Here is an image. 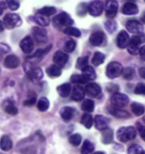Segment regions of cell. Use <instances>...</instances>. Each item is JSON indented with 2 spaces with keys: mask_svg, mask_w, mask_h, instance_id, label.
Segmentation results:
<instances>
[{
  "mask_svg": "<svg viewBox=\"0 0 145 154\" xmlns=\"http://www.w3.org/2000/svg\"><path fill=\"white\" fill-rule=\"evenodd\" d=\"M53 22H54L55 27H57L58 29L65 30L66 28H68V27H72L74 20L67 13L62 12V13L57 15V16L54 18Z\"/></svg>",
  "mask_w": 145,
  "mask_h": 154,
  "instance_id": "1",
  "label": "cell"
},
{
  "mask_svg": "<svg viewBox=\"0 0 145 154\" xmlns=\"http://www.w3.org/2000/svg\"><path fill=\"white\" fill-rule=\"evenodd\" d=\"M136 137V130L132 126L121 127L117 130V139L121 142H127Z\"/></svg>",
  "mask_w": 145,
  "mask_h": 154,
  "instance_id": "2",
  "label": "cell"
},
{
  "mask_svg": "<svg viewBox=\"0 0 145 154\" xmlns=\"http://www.w3.org/2000/svg\"><path fill=\"white\" fill-rule=\"evenodd\" d=\"M143 41H144V36H142L141 34L133 36V37L130 39V41H129L127 45V50L129 53L132 55H136L138 53H140L141 47H139V45Z\"/></svg>",
  "mask_w": 145,
  "mask_h": 154,
  "instance_id": "3",
  "label": "cell"
},
{
  "mask_svg": "<svg viewBox=\"0 0 145 154\" xmlns=\"http://www.w3.org/2000/svg\"><path fill=\"white\" fill-rule=\"evenodd\" d=\"M21 23H22V20H21L19 15L13 14V13L6 14L4 19H3V24H4L6 28H8V29H13L15 27L20 26Z\"/></svg>",
  "mask_w": 145,
  "mask_h": 154,
  "instance_id": "4",
  "label": "cell"
},
{
  "mask_svg": "<svg viewBox=\"0 0 145 154\" xmlns=\"http://www.w3.org/2000/svg\"><path fill=\"white\" fill-rule=\"evenodd\" d=\"M122 65L118 62H110L106 67V75L109 78H115L122 74Z\"/></svg>",
  "mask_w": 145,
  "mask_h": 154,
  "instance_id": "5",
  "label": "cell"
},
{
  "mask_svg": "<svg viewBox=\"0 0 145 154\" xmlns=\"http://www.w3.org/2000/svg\"><path fill=\"white\" fill-rule=\"evenodd\" d=\"M112 103L115 105V107H118V108H122V107H125L128 103V97L126 96L125 94L122 93H116L113 94L112 97Z\"/></svg>",
  "mask_w": 145,
  "mask_h": 154,
  "instance_id": "6",
  "label": "cell"
},
{
  "mask_svg": "<svg viewBox=\"0 0 145 154\" xmlns=\"http://www.w3.org/2000/svg\"><path fill=\"white\" fill-rule=\"evenodd\" d=\"M89 42L91 44L94 46H100L103 45L106 42V36L103 32L101 31H95L89 37Z\"/></svg>",
  "mask_w": 145,
  "mask_h": 154,
  "instance_id": "7",
  "label": "cell"
},
{
  "mask_svg": "<svg viewBox=\"0 0 145 154\" xmlns=\"http://www.w3.org/2000/svg\"><path fill=\"white\" fill-rule=\"evenodd\" d=\"M104 4L101 1H94L88 5V12L92 16L97 17L103 13Z\"/></svg>",
  "mask_w": 145,
  "mask_h": 154,
  "instance_id": "8",
  "label": "cell"
},
{
  "mask_svg": "<svg viewBox=\"0 0 145 154\" xmlns=\"http://www.w3.org/2000/svg\"><path fill=\"white\" fill-rule=\"evenodd\" d=\"M126 28L129 32L135 34H140L143 31V25L137 20H128L126 23Z\"/></svg>",
  "mask_w": 145,
  "mask_h": 154,
  "instance_id": "9",
  "label": "cell"
},
{
  "mask_svg": "<svg viewBox=\"0 0 145 154\" xmlns=\"http://www.w3.org/2000/svg\"><path fill=\"white\" fill-rule=\"evenodd\" d=\"M20 47L22 49L24 53L29 54L33 51L34 48V42L31 36H26L25 38H23L20 42Z\"/></svg>",
  "mask_w": 145,
  "mask_h": 154,
  "instance_id": "10",
  "label": "cell"
},
{
  "mask_svg": "<svg viewBox=\"0 0 145 154\" xmlns=\"http://www.w3.org/2000/svg\"><path fill=\"white\" fill-rule=\"evenodd\" d=\"M27 75H28L29 79L33 80V81H39L40 79L43 78V71L38 66H32L30 69L27 70Z\"/></svg>",
  "mask_w": 145,
  "mask_h": 154,
  "instance_id": "11",
  "label": "cell"
},
{
  "mask_svg": "<svg viewBox=\"0 0 145 154\" xmlns=\"http://www.w3.org/2000/svg\"><path fill=\"white\" fill-rule=\"evenodd\" d=\"M33 35L39 43H45L48 40L47 31L41 27H34L33 28Z\"/></svg>",
  "mask_w": 145,
  "mask_h": 154,
  "instance_id": "12",
  "label": "cell"
},
{
  "mask_svg": "<svg viewBox=\"0 0 145 154\" xmlns=\"http://www.w3.org/2000/svg\"><path fill=\"white\" fill-rule=\"evenodd\" d=\"M117 8H118V5H117L116 1H107L106 3V16L109 18H112L115 16L117 13Z\"/></svg>",
  "mask_w": 145,
  "mask_h": 154,
  "instance_id": "13",
  "label": "cell"
},
{
  "mask_svg": "<svg viewBox=\"0 0 145 154\" xmlns=\"http://www.w3.org/2000/svg\"><path fill=\"white\" fill-rule=\"evenodd\" d=\"M85 90H86V93L91 97L97 96V95H100V93L101 92L100 85H97V83H94V82L88 83V84L86 86Z\"/></svg>",
  "mask_w": 145,
  "mask_h": 154,
  "instance_id": "14",
  "label": "cell"
},
{
  "mask_svg": "<svg viewBox=\"0 0 145 154\" xmlns=\"http://www.w3.org/2000/svg\"><path fill=\"white\" fill-rule=\"evenodd\" d=\"M68 59H69V56L66 53H64L63 51H57L53 57L55 64L60 67H63L67 63Z\"/></svg>",
  "mask_w": 145,
  "mask_h": 154,
  "instance_id": "15",
  "label": "cell"
},
{
  "mask_svg": "<svg viewBox=\"0 0 145 154\" xmlns=\"http://www.w3.org/2000/svg\"><path fill=\"white\" fill-rule=\"evenodd\" d=\"M129 41H130V40H129L128 33L126 31H120L119 34L117 35L116 43L119 48H125L126 46L128 45Z\"/></svg>",
  "mask_w": 145,
  "mask_h": 154,
  "instance_id": "16",
  "label": "cell"
},
{
  "mask_svg": "<svg viewBox=\"0 0 145 154\" xmlns=\"http://www.w3.org/2000/svg\"><path fill=\"white\" fill-rule=\"evenodd\" d=\"M19 64H20L19 58L17 56H15V55H8L4 59V65L5 67H7V68L14 69L19 66Z\"/></svg>",
  "mask_w": 145,
  "mask_h": 154,
  "instance_id": "17",
  "label": "cell"
},
{
  "mask_svg": "<svg viewBox=\"0 0 145 154\" xmlns=\"http://www.w3.org/2000/svg\"><path fill=\"white\" fill-rule=\"evenodd\" d=\"M85 92H86V90L82 87V86L77 85V86H75V87H73L72 95H71V97H72V99H73V100H75V101H80V100L84 99V97H85Z\"/></svg>",
  "mask_w": 145,
  "mask_h": 154,
  "instance_id": "18",
  "label": "cell"
},
{
  "mask_svg": "<svg viewBox=\"0 0 145 154\" xmlns=\"http://www.w3.org/2000/svg\"><path fill=\"white\" fill-rule=\"evenodd\" d=\"M107 124H109V120L106 119V117L103 115H97L94 118V126L95 128L98 130H104L107 128Z\"/></svg>",
  "mask_w": 145,
  "mask_h": 154,
  "instance_id": "19",
  "label": "cell"
},
{
  "mask_svg": "<svg viewBox=\"0 0 145 154\" xmlns=\"http://www.w3.org/2000/svg\"><path fill=\"white\" fill-rule=\"evenodd\" d=\"M138 12V8L135 3L133 2H127L123 5L122 7V13L125 15H134Z\"/></svg>",
  "mask_w": 145,
  "mask_h": 154,
  "instance_id": "20",
  "label": "cell"
},
{
  "mask_svg": "<svg viewBox=\"0 0 145 154\" xmlns=\"http://www.w3.org/2000/svg\"><path fill=\"white\" fill-rule=\"evenodd\" d=\"M113 139V131L110 128H106L101 132V141L104 144H109Z\"/></svg>",
  "mask_w": 145,
  "mask_h": 154,
  "instance_id": "21",
  "label": "cell"
},
{
  "mask_svg": "<svg viewBox=\"0 0 145 154\" xmlns=\"http://www.w3.org/2000/svg\"><path fill=\"white\" fill-rule=\"evenodd\" d=\"M3 109L5 110V112H7L8 114H11V115H16L18 113L17 107L14 105V103L12 102L11 100H6L5 102L3 103Z\"/></svg>",
  "mask_w": 145,
  "mask_h": 154,
  "instance_id": "22",
  "label": "cell"
},
{
  "mask_svg": "<svg viewBox=\"0 0 145 154\" xmlns=\"http://www.w3.org/2000/svg\"><path fill=\"white\" fill-rule=\"evenodd\" d=\"M109 113L112 114L113 116L117 117V118H127L129 117V114L124 110H121L118 107H115V106H112V108H109Z\"/></svg>",
  "mask_w": 145,
  "mask_h": 154,
  "instance_id": "23",
  "label": "cell"
},
{
  "mask_svg": "<svg viewBox=\"0 0 145 154\" xmlns=\"http://www.w3.org/2000/svg\"><path fill=\"white\" fill-rule=\"evenodd\" d=\"M58 93L61 95L62 97L66 98L68 96H70L71 91H72V88H71V85L69 83H65V84H62L58 87Z\"/></svg>",
  "mask_w": 145,
  "mask_h": 154,
  "instance_id": "24",
  "label": "cell"
},
{
  "mask_svg": "<svg viewBox=\"0 0 145 154\" xmlns=\"http://www.w3.org/2000/svg\"><path fill=\"white\" fill-rule=\"evenodd\" d=\"M47 74L50 77H53V78H55V77H59L62 74L61 67L56 65V64H53V65H51L47 69Z\"/></svg>",
  "mask_w": 145,
  "mask_h": 154,
  "instance_id": "25",
  "label": "cell"
},
{
  "mask_svg": "<svg viewBox=\"0 0 145 154\" xmlns=\"http://www.w3.org/2000/svg\"><path fill=\"white\" fill-rule=\"evenodd\" d=\"M74 113H75V111H74L73 108H71V107H65V108L62 109L61 116L65 121H69V120H71L74 117Z\"/></svg>",
  "mask_w": 145,
  "mask_h": 154,
  "instance_id": "26",
  "label": "cell"
},
{
  "mask_svg": "<svg viewBox=\"0 0 145 154\" xmlns=\"http://www.w3.org/2000/svg\"><path fill=\"white\" fill-rule=\"evenodd\" d=\"M0 146L1 149L4 151H8L12 148V141L8 136H2L1 137V142H0Z\"/></svg>",
  "mask_w": 145,
  "mask_h": 154,
  "instance_id": "27",
  "label": "cell"
},
{
  "mask_svg": "<svg viewBox=\"0 0 145 154\" xmlns=\"http://www.w3.org/2000/svg\"><path fill=\"white\" fill-rule=\"evenodd\" d=\"M104 60H106V55L101 53V52H95L94 54V57H92V64L94 66H98L101 63H103Z\"/></svg>",
  "mask_w": 145,
  "mask_h": 154,
  "instance_id": "28",
  "label": "cell"
},
{
  "mask_svg": "<svg viewBox=\"0 0 145 154\" xmlns=\"http://www.w3.org/2000/svg\"><path fill=\"white\" fill-rule=\"evenodd\" d=\"M82 109L84 110L86 113H91L94 111V102L91 99H87L84 101V103L82 104Z\"/></svg>",
  "mask_w": 145,
  "mask_h": 154,
  "instance_id": "29",
  "label": "cell"
},
{
  "mask_svg": "<svg viewBox=\"0 0 145 154\" xmlns=\"http://www.w3.org/2000/svg\"><path fill=\"white\" fill-rule=\"evenodd\" d=\"M94 144H92L91 141L86 140L84 142V144H83V146H82L81 152H82V154H89V153L94 152Z\"/></svg>",
  "mask_w": 145,
  "mask_h": 154,
  "instance_id": "30",
  "label": "cell"
},
{
  "mask_svg": "<svg viewBox=\"0 0 145 154\" xmlns=\"http://www.w3.org/2000/svg\"><path fill=\"white\" fill-rule=\"evenodd\" d=\"M83 75L86 76L88 80H94L97 78V74H95L94 69L91 66H88L83 70Z\"/></svg>",
  "mask_w": 145,
  "mask_h": 154,
  "instance_id": "31",
  "label": "cell"
},
{
  "mask_svg": "<svg viewBox=\"0 0 145 154\" xmlns=\"http://www.w3.org/2000/svg\"><path fill=\"white\" fill-rule=\"evenodd\" d=\"M131 111L133 112L136 116H141V115H143V113L145 111V108H144V106L141 105V104L134 102V103L131 104Z\"/></svg>",
  "mask_w": 145,
  "mask_h": 154,
  "instance_id": "32",
  "label": "cell"
},
{
  "mask_svg": "<svg viewBox=\"0 0 145 154\" xmlns=\"http://www.w3.org/2000/svg\"><path fill=\"white\" fill-rule=\"evenodd\" d=\"M33 20L35 21L37 24H39L40 26H47L49 25V18L44 16V15H35L33 18Z\"/></svg>",
  "mask_w": 145,
  "mask_h": 154,
  "instance_id": "33",
  "label": "cell"
},
{
  "mask_svg": "<svg viewBox=\"0 0 145 154\" xmlns=\"http://www.w3.org/2000/svg\"><path fill=\"white\" fill-rule=\"evenodd\" d=\"M82 124L85 126L86 128H91V125H92V117L91 114H88V113H85L84 115L82 117V120H81Z\"/></svg>",
  "mask_w": 145,
  "mask_h": 154,
  "instance_id": "34",
  "label": "cell"
},
{
  "mask_svg": "<svg viewBox=\"0 0 145 154\" xmlns=\"http://www.w3.org/2000/svg\"><path fill=\"white\" fill-rule=\"evenodd\" d=\"M37 107L40 111H46L49 108V100L46 97L40 98L38 103H37Z\"/></svg>",
  "mask_w": 145,
  "mask_h": 154,
  "instance_id": "35",
  "label": "cell"
},
{
  "mask_svg": "<svg viewBox=\"0 0 145 154\" xmlns=\"http://www.w3.org/2000/svg\"><path fill=\"white\" fill-rule=\"evenodd\" d=\"M39 13L41 15H44V16H51L56 13V8L52 7V6H46V7H43L42 9L39 10Z\"/></svg>",
  "mask_w": 145,
  "mask_h": 154,
  "instance_id": "36",
  "label": "cell"
},
{
  "mask_svg": "<svg viewBox=\"0 0 145 154\" xmlns=\"http://www.w3.org/2000/svg\"><path fill=\"white\" fill-rule=\"evenodd\" d=\"M71 81L73 83H78V84H84V83H87L88 81V79L84 75H79V74H75L71 77Z\"/></svg>",
  "mask_w": 145,
  "mask_h": 154,
  "instance_id": "37",
  "label": "cell"
},
{
  "mask_svg": "<svg viewBox=\"0 0 145 154\" xmlns=\"http://www.w3.org/2000/svg\"><path fill=\"white\" fill-rule=\"evenodd\" d=\"M88 56H84V57H80L78 61H77V68L84 70L86 67H88Z\"/></svg>",
  "mask_w": 145,
  "mask_h": 154,
  "instance_id": "38",
  "label": "cell"
},
{
  "mask_svg": "<svg viewBox=\"0 0 145 154\" xmlns=\"http://www.w3.org/2000/svg\"><path fill=\"white\" fill-rule=\"evenodd\" d=\"M133 75H134V70L131 68V67H126V68L123 69L122 71V76L123 78L126 79V80H131L133 78Z\"/></svg>",
  "mask_w": 145,
  "mask_h": 154,
  "instance_id": "39",
  "label": "cell"
},
{
  "mask_svg": "<svg viewBox=\"0 0 145 154\" xmlns=\"http://www.w3.org/2000/svg\"><path fill=\"white\" fill-rule=\"evenodd\" d=\"M64 32L68 35L75 36V37H80L81 36V31L79 29L75 28V27H68L64 30Z\"/></svg>",
  "mask_w": 145,
  "mask_h": 154,
  "instance_id": "40",
  "label": "cell"
},
{
  "mask_svg": "<svg viewBox=\"0 0 145 154\" xmlns=\"http://www.w3.org/2000/svg\"><path fill=\"white\" fill-rule=\"evenodd\" d=\"M143 152V148L137 144H133L128 148V154H142Z\"/></svg>",
  "mask_w": 145,
  "mask_h": 154,
  "instance_id": "41",
  "label": "cell"
},
{
  "mask_svg": "<svg viewBox=\"0 0 145 154\" xmlns=\"http://www.w3.org/2000/svg\"><path fill=\"white\" fill-rule=\"evenodd\" d=\"M71 144H73L74 146H79L81 144V141H82V136L80 134H73L71 135L70 138H69Z\"/></svg>",
  "mask_w": 145,
  "mask_h": 154,
  "instance_id": "42",
  "label": "cell"
},
{
  "mask_svg": "<svg viewBox=\"0 0 145 154\" xmlns=\"http://www.w3.org/2000/svg\"><path fill=\"white\" fill-rule=\"evenodd\" d=\"M50 50H51V46H49V47L46 48V49H40V50H38L35 54H34L33 58H35V59H37V60L42 59V58L45 56V54L48 53Z\"/></svg>",
  "mask_w": 145,
  "mask_h": 154,
  "instance_id": "43",
  "label": "cell"
},
{
  "mask_svg": "<svg viewBox=\"0 0 145 154\" xmlns=\"http://www.w3.org/2000/svg\"><path fill=\"white\" fill-rule=\"evenodd\" d=\"M116 22L113 20H107L106 22V29L109 31V33H113L116 30Z\"/></svg>",
  "mask_w": 145,
  "mask_h": 154,
  "instance_id": "44",
  "label": "cell"
},
{
  "mask_svg": "<svg viewBox=\"0 0 145 154\" xmlns=\"http://www.w3.org/2000/svg\"><path fill=\"white\" fill-rule=\"evenodd\" d=\"M76 42L74 41V40H68V41L65 43V46H64V48H65V50H66L67 52H72L75 50V48H76Z\"/></svg>",
  "mask_w": 145,
  "mask_h": 154,
  "instance_id": "45",
  "label": "cell"
},
{
  "mask_svg": "<svg viewBox=\"0 0 145 154\" xmlns=\"http://www.w3.org/2000/svg\"><path fill=\"white\" fill-rule=\"evenodd\" d=\"M134 92L136 94L145 95V84H143V83H138L134 89Z\"/></svg>",
  "mask_w": 145,
  "mask_h": 154,
  "instance_id": "46",
  "label": "cell"
},
{
  "mask_svg": "<svg viewBox=\"0 0 145 154\" xmlns=\"http://www.w3.org/2000/svg\"><path fill=\"white\" fill-rule=\"evenodd\" d=\"M6 5L8 6L9 9H11V10H17L18 8H19V2L17 1H13V0H8L7 2H6Z\"/></svg>",
  "mask_w": 145,
  "mask_h": 154,
  "instance_id": "47",
  "label": "cell"
},
{
  "mask_svg": "<svg viewBox=\"0 0 145 154\" xmlns=\"http://www.w3.org/2000/svg\"><path fill=\"white\" fill-rule=\"evenodd\" d=\"M137 127H138V130H139L141 138H142V139L145 141V127H143L140 123H137Z\"/></svg>",
  "mask_w": 145,
  "mask_h": 154,
  "instance_id": "48",
  "label": "cell"
},
{
  "mask_svg": "<svg viewBox=\"0 0 145 154\" xmlns=\"http://www.w3.org/2000/svg\"><path fill=\"white\" fill-rule=\"evenodd\" d=\"M35 101H36V98H35V96H33V97L29 98L28 100L24 101V105H26V106H30V105H33V104L35 103Z\"/></svg>",
  "mask_w": 145,
  "mask_h": 154,
  "instance_id": "49",
  "label": "cell"
},
{
  "mask_svg": "<svg viewBox=\"0 0 145 154\" xmlns=\"http://www.w3.org/2000/svg\"><path fill=\"white\" fill-rule=\"evenodd\" d=\"M0 49H1V52L2 53H6V52H9V50H10V48H9V46L3 44V43H1L0 44Z\"/></svg>",
  "mask_w": 145,
  "mask_h": 154,
  "instance_id": "50",
  "label": "cell"
},
{
  "mask_svg": "<svg viewBox=\"0 0 145 154\" xmlns=\"http://www.w3.org/2000/svg\"><path fill=\"white\" fill-rule=\"evenodd\" d=\"M140 57L143 61H145V46H142L140 49Z\"/></svg>",
  "mask_w": 145,
  "mask_h": 154,
  "instance_id": "51",
  "label": "cell"
},
{
  "mask_svg": "<svg viewBox=\"0 0 145 154\" xmlns=\"http://www.w3.org/2000/svg\"><path fill=\"white\" fill-rule=\"evenodd\" d=\"M139 75L141 76V78L145 79V67H140L139 68Z\"/></svg>",
  "mask_w": 145,
  "mask_h": 154,
  "instance_id": "52",
  "label": "cell"
},
{
  "mask_svg": "<svg viewBox=\"0 0 145 154\" xmlns=\"http://www.w3.org/2000/svg\"><path fill=\"white\" fill-rule=\"evenodd\" d=\"M141 20H142V22L145 24V12L143 13V15H142V17H141Z\"/></svg>",
  "mask_w": 145,
  "mask_h": 154,
  "instance_id": "53",
  "label": "cell"
},
{
  "mask_svg": "<svg viewBox=\"0 0 145 154\" xmlns=\"http://www.w3.org/2000/svg\"><path fill=\"white\" fill-rule=\"evenodd\" d=\"M92 154H106V153L101 152V151H98V152H94V153H92Z\"/></svg>",
  "mask_w": 145,
  "mask_h": 154,
  "instance_id": "54",
  "label": "cell"
},
{
  "mask_svg": "<svg viewBox=\"0 0 145 154\" xmlns=\"http://www.w3.org/2000/svg\"><path fill=\"white\" fill-rule=\"evenodd\" d=\"M142 121H143V122H144V123H145V116H144V117H143V119H142Z\"/></svg>",
  "mask_w": 145,
  "mask_h": 154,
  "instance_id": "55",
  "label": "cell"
},
{
  "mask_svg": "<svg viewBox=\"0 0 145 154\" xmlns=\"http://www.w3.org/2000/svg\"><path fill=\"white\" fill-rule=\"evenodd\" d=\"M142 154H145V151H144V152H143V153H142Z\"/></svg>",
  "mask_w": 145,
  "mask_h": 154,
  "instance_id": "56",
  "label": "cell"
}]
</instances>
